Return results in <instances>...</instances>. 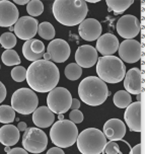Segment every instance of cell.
Returning a JSON list of instances; mask_svg holds the SVG:
<instances>
[{
  "label": "cell",
  "mask_w": 145,
  "mask_h": 154,
  "mask_svg": "<svg viewBox=\"0 0 145 154\" xmlns=\"http://www.w3.org/2000/svg\"><path fill=\"white\" fill-rule=\"evenodd\" d=\"M20 140V131L13 125H5L0 129V143L4 146H13Z\"/></svg>",
  "instance_id": "obj_22"
},
{
  "label": "cell",
  "mask_w": 145,
  "mask_h": 154,
  "mask_svg": "<svg viewBox=\"0 0 145 154\" xmlns=\"http://www.w3.org/2000/svg\"><path fill=\"white\" fill-rule=\"evenodd\" d=\"M13 29H13V26H10V27H9V31H10V32H13Z\"/></svg>",
  "instance_id": "obj_47"
},
{
  "label": "cell",
  "mask_w": 145,
  "mask_h": 154,
  "mask_svg": "<svg viewBox=\"0 0 145 154\" xmlns=\"http://www.w3.org/2000/svg\"><path fill=\"white\" fill-rule=\"evenodd\" d=\"M124 87L130 94L138 95L142 91V76L139 68H131L124 77Z\"/></svg>",
  "instance_id": "obj_18"
},
{
  "label": "cell",
  "mask_w": 145,
  "mask_h": 154,
  "mask_svg": "<svg viewBox=\"0 0 145 154\" xmlns=\"http://www.w3.org/2000/svg\"><path fill=\"white\" fill-rule=\"evenodd\" d=\"M43 58H44V60H46V61H50V60H51V56H50V54H49V53H44Z\"/></svg>",
  "instance_id": "obj_43"
},
{
  "label": "cell",
  "mask_w": 145,
  "mask_h": 154,
  "mask_svg": "<svg viewBox=\"0 0 145 154\" xmlns=\"http://www.w3.org/2000/svg\"><path fill=\"white\" fill-rule=\"evenodd\" d=\"M119 56L126 63H136L141 58V44L136 40H125L119 44Z\"/></svg>",
  "instance_id": "obj_12"
},
{
  "label": "cell",
  "mask_w": 145,
  "mask_h": 154,
  "mask_svg": "<svg viewBox=\"0 0 145 154\" xmlns=\"http://www.w3.org/2000/svg\"><path fill=\"white\" fill-rule=\"evenodd\" d=\"M71 103V93L64 87H55L47 96V106L53 114H65L69 111Z\"/></svg>",
  "instance_id": "obj_8"
},
{
  "label": "cell",
  "mask_w": 145,
  "mask_h": 154,
  "mask_svg": "<svg viewBox=\"0 0 145 154\" xmlns=\"http://www.w3.org/2000/svg\"><path fill=\"white\" fill-rule=\"evenodd\" d=\"M97 73L105 83H119L125 77L126 66L119 57L103 56L97 59Z\"/></svg>",
  "instance_id": "obj_4"
},
{
  "label": "cell",
  "mask_w": 145,
  "mask_h": 154,
  "mask_svg": "<svg viewBox=\"0 0 145 154\" xmlns=\"http://www.w3.org/2000/svg\"><path fill=\"white\" fill-rule=\"evenodd\" d=\"M76 143L81 154H102L106 144V138L98 129L88 128L78 134Z\"/></svg>",
  "instance_id": "obj_6"
},
{
  "label": "cell",
  "mask_w": 145,
  "mask_h": 154,
  "mask_svg": "<svg viewBox=\"0 0 145 154\" xmlns=\"http://www.w3.org/2000/svg\"><path fill=\"white\" fill-rule=\"evenodd\" d=\"M11 77L16 82H23L26 78V70L23 66H15L11 70Z\"/></svg>",
  "instance_id": "obj_32"
},
{
  "label": "cell",
  "mask_w": 145,
  "mask_h": 154,
  "mask_svg": "<svg viewBox=\"0 0 145 154\" xmlns=\"http://www.w3.org/2000/svg\"><path fill=\"white\" fill-rule=\"evenodd\" d=\"M14 3L17 5H26L29 3V0H23V1H20V0H14Z\"/></svg>",
  "instance_id": "obj_42"
},
{
  "label": "cell",
  "mask_w": 145,
  "mask_h": 154,
  "mask_svg": "<svg viewBox=\"0 0 145 154\" xmlns=\"http://www.w3.org/2000/svg\"><path fill=\"white\" fill-rule=\"evenodd\" d=\"M88 8L82 0H56L53 3V15L63 26H74L85 19Z\"/></svg>",
  "instance_id": "obj_2"
},
{
  "label": "cell",
  "mask_w": 145,
  "mask_h": 154,
  "mask_svg": "<svg viewBox=\"0 0 145 154\" xmlns=\"http://www.w3.org/2000/svg\"><path fill=\"white\" fill-rule=\"evenodd\" d=\"M65 76L66 78H68L69 80H77L79 77L82 74V68L80 66H78L76 63H70L66 66L65 68Z\"/></svg>",
  "instance_id": "obj_28"
},
{
  "label": "cell",
  "mask_w": 145,
  "mask_h": 154,
  "mask_svg": "<svg viewBox=\"0 0 145 154\" xmlns=\"http://www.w3.org/2000/svg\"><path fill=\"white\" fill-rule=\"evenodd\" d=\"M102 24L94 18H87L79 24L78 32L80 38L87 42H94L100 37L102 34Z\"/></svg>",
  "instance_id": "obj_13"
},
{
  "label": "cell",
  "mask_w": 145,
  "mask_h": 154,
  "mask_svg": "<svg viewBox=\"0 0 145 154\" xmlns=\"http://www.w3.org/2000/svg\"><path fill=\"white\" fill-rule=\"evenodd\" d=\"M113 101L117 108L126 109L132 103V97H131L130 93H128L126 90H119V91L115 93Z\"/></svg>",
  "instance_id": "obj_24"
},
{
  "label": "cell",
  "mask_w": 145,
  "mask_h": 154,
  "mask_svg": "<svg viewBox=\"0 0 145 154\" xmlns=\"http://www.w3.org/2000/svg\"><path fill=\"white\" fill-rule=\"evenodd\" d=\"M140 100H141L140 94H138V95H137V101H140Z\"/></svg>",
  "instance_id": "obj_46"
},
{
  "label": "cell",
  "mask_w": 145,
  "mask_h": 154,
  "mask_svg": "<svg viewBox=\"0 0 145 154\" xmlns=\"http://www.w3.org/2000/svg\"><path fill=\"white\" fill-rule=\"evenodd\" d=\"M15 120V112L10 106H0V123L10 124Z\"/></svg>",
  "instance_id": "obj_27"
},
{
  "label": "cell",
  "mask_w": 145,
  "mask_h": 154,
  "mask_svg": "<svg viewBox=\"0 0 145 154\" xmlns=\"http://www.w3.org/2000/svg\"><path fill=\"white\" fill-rule=\"evenodd\" d=\"M70 47L66 41L62 38H55L51 41L48 45V52L50 54L51 60L56 63H63L70 56Z\"/></svg>",
  "instance_id": "obj_14"
},
{
  "label": "cell",
  "mask_w": 145,
  "mask_h": 154,
  "mask_svg": "<svg viewBox=\"0 0 145 154\" xmlns=\"http://www.w3.org/2000/svg\"><path fill=\"white\" fill-rule=\"evenodd\" d=\"M0 44L6 50H11L13 47L16 45V37L14 34L10 32H4L0 37Z\"/></svg>",
  "instance_id": "obj_31"
},
{
  "label": "cell",
  "mask_w": 145,
  "mask_h": 154,
  "mask_svg": "<svg viewBox=\"0 0 145 154\" xmlns=\"http://www.w3.org/2000/svg\"><path fill=\"white\" fill-rule=\"evenodd\" d=\"M117 32L126 40H133L140 32V21L132 14L123 15L117 23Z\"/></svg>",
  "instance_id": "obj_10"
},
{
  "label": "cell",
  "mask_w": 145,
  "mask_h": 154,
  "mask_svg": "<svg viewBox=\"0 0 145 154\" xmlns=\"http://www.w3.org/2000/svg\"><path fill=\"white\" fill-rule=\"evenodd\" d=\"M48 145L47 135L40 128H26L23 137V149L31 153H42Z\"/></svg>",
  "instance_id": "obj_9"
},
{
  "label": "cell",
  "mask_w": 145,
  "mask_h": 154,
  "mask_svg": "<svg viewBox=\"0 0 145 154\" xmlns=\"http://www.w3.org/2000/svg\"><path fill=\"white\" fill-rule=\"evenodd\" d=\"M79 106H80V101H79L77 98H72V103H71L70 109L73 111V109H78Z\"/></svg>",
  "instance_id": "obj_39"
},
{
  "label": "cell",
  "mask_w": 145,
  "mask_h": 154,
  "mask_svg": "<svg viewBox=\"0 0 145 154\" xmlns=\"http://www.w3.org/2000/svg\"><path fill=\"white\" fill-rule=\"evenodd\" d=\"M38 34L45 40H53L55 37V29L52 26V23L44 21L38 26Z\"/></svg>",
  "instance_id": "obj_26"
},
{
  "label": "cell",
  "mask_w": 145,
  "mask_h": 154,
  "mask_svg": "<svg viewBox=\"0 0 145 154\" xmlns=\"http://www.w3.org/2000/svg\"><path fill=\"white\" fill-rule=\"evenodd\" d=\"M69 119H70L69 121H71L72 123L79 124L83 121L84 117H83V114L80 111H78V109H73L69 114Z\"/></svg>",
  "instance_id": "obj_34"
},
{
  "label": "cell",
  "mask_w": 145,
  "mask_h": 154,
  "mask_svg": "<svg viewBox=\"0 0 145 154\" xmlns=\"http://www.w3.org/2000/svg\"><path fill=\"white\" fill-rule=\"evenodd\" d=\"M39 23L38 20L32 16H23L18 18L14 26L13 32L15 34V37H17L20 40L29 41L32 40V38L37 35Z\"/></svg>",
  "instance_id": "obj_11"
},
{
  "label": "cell",
  "mask_w": 145,
  "mask_h": 154,
  "mask_svg": "<svg viewBox=\"0 0 145 154\" xmlns=\"http://www.w3.org/2000/svg\"><path fill=\"white\" fill-rule=\"evenodd\" d=\"M26 79L34 91L50 92L58 84L60 72L53 62L41 59L29 66Z\"/></svg>",
  "instance_id": "obj_1"
},
{
  "label": "cell",
  "mask_w": 145,
  "mask_h": 154,
  "mask_svg": "<svg viewBox=\"0 0 145 154\" xmlns=\"http://www.w3.org/2000/svg\"><path fill=\"white\" fill-rule=\"evenodd\" d=\"M55 116L48 106H40L32 114V122L39 128H48L53 125Z\"/></svg>",
  "instance_id": "obj_21"
},
{
  "label": "cell",
  "mask_w": 145,
  "mask_h": 154,
  "mask_svg": "<svg viewBox=\"0 0 145 154\" xmlns=\"http://www.w3.org/2000/svg\"><path fill=\"white\" fill-rule=\"evenodd\" d=\"M103 152L105 154H121L119 145H118L115 141H110V142L106 143Z\"/></svg>",
  "instance_id": "obj_33"
},
{
  "label": "cell",
  "mask_w": 145,
  "mask_h": 154,
  "mask_svg": "<svg viewBox=\"0 0 145 154\" xmlns=\"http://www.w3.org/2000/svg\"><path fill=\"white\" fill-rule=\"evenodd\" d=\"M4 151H5V152H9V151H10V147L9 146H5V148H4Z\"/></svg>",
  "instance_id": "obj_44"
},
{
  "label": "cell",
  "mask_w": 145,
  "mask_h": 154,
  "mask_svg": "<svg viewBox=\"0 0 145 154\" xmlns=\"http://www.w3.org/2000/svg\"><path fill=\"white\" fill-rule=\"evenodd\" d=\"M97 51L89 45L80 46L75 53L76 64L81 68H90L97 62Z\"/></svg>",
  "instance_id": "obj_16"
},
{
  "label": "cell",
  "mask_w": 145,
  "mask_h": 154,
  "mask_svg": "<svg viewBox=\"0 0 145 154\" xmlns=\"http://www.w3.org/2000/svg\"><path fill=\"white\" fill-rule=\"evenodd\" d=\"M106 3L108 5L109 11H114L119 14L127 10L134 3V1L133 0H106Z\"/></svg>",
  "instance_id": "obj_23"
},
{
  "label": "cell",
  "mask_w": 145,
  "mask_h": 154,
  "mask_svg": "<svg viewBox=\"0 0 145 154\" xmlns=\"http://www.w3.org/2000/svg\"><path fill=\"white\" fill-rule=\"evenodd\" d=\"M125 122L129 129L133 132H140L142 129L141 125V103H131L126 108L124 114Z\"/></svg>",
  "instance_id": "obj_17"
},
{
  "label": "cell",
  "mask_w": 145,
  "mask_h": 154,
  "mask_svg": "<svg viewBox=\"0 0 145 154\" xmlns=\"http://www.w3.org/2000/svg\"><path fill=\"white\" fill-rule=\"evenodd\" d=\"M7 154H29V153L23 148H13L9 152H7Z\"/></svg>",
  "instance_id": "obj_37"
},
{
  "label": "cell",
  "mask_w": 145,
  "mask_h": 154,
  "mask_svg": "<svg viewBox=\"0 0 145 154\" xmlns=\"http://www.w3.org/2000/svg\"><path fill=\"white\" fill-rule=\"evenodd\" d=\"M130 154H141V144L135 145L130 151Z\"/></svg>",
  "instance_id": "obj_40"
},
{
  "label": "cell",
  "mask_w": 145,
  "mask_h": 154,
  "mask_svg": "<svg viewBox=\"0 0 145 154\" xmlns=\"http://www.w3.org/2000/svg\"><path fill=\"white\" fill-rule=\"evenodd\" d=\"M47 154H65V153L61 148L53 147V148H50V149L47 151Z\"/></svg>",
  "instance_id": "obj_38"
},
{
  "label": "cell",
  "mask_w": 145,
  "mask_h": 154,
  "mask_svg": "<svg viewBox=\"0 0 145 154\" xmlns=\"http://www.w3.org/2000/svg\"><path fill=\"white\" fill-rule=\"evenodd\" d=\"M20 17L17 7L7 0L0 1V26L10 27L14 26Z\"/></svg>",
  "instance_id": "obj_15"
},
{
  "label": "cell",
  "mask_w": 145,
  "mask_h": 154,
  "mask_svg": "<svg viewBox=\"0 0 145 154\" xmlns=\"http://www.w3.org/2000/svg\"><path fill=\"white\" fill-rule=\"evenodd\" d=\"M26 11L32 16H39L44 11V4L40 0H32L26 4Z\"/></svg>",
  "instance_id": "obj_30"
},
{
  "label": "cell",
  "mask_w": 145,
  "mask_h": 154,
  "mask_svg": "<svg viewBox=\"0 0 145 154\" xmlns=\"http://www.w3.org/2000/svg\"><path fill=\"white\" fill-rule=\"evenodd\" d=\"M78 137V129L69 120H61L54 123L50 130L51 141L56 147L67 148L72 146Z\"/></svg>",
  "instance_id": "obj_5"
},
{
  "label": "cell",
  "mask_w": 145,
  "mask_h": 154,
  "mask_svg": "<svg viewBox=\"0 0 145 154\" xmlns=\"http://www.w3.org/2000/svg\"><path fill=\"white\" fill-rule=\"evenodd\" d=\"M5 97H6V88L4 84L0 81V103L5 100Z\"/></svg>",
  "instance_id": "obj_36"
},
{
  "label": "cell",
  "mask_w": 145,
  "mask_h": 154,
  "mask_svg": "<svg viewBox=\"0 0 145 154\" xmlns=\"http://www.w3.org/2000/svg\"><path fill=\"white\" fill-rule=\"evenodd\" d=\"M16 128L18 129V131H26V129L28 127H26V124L24 122H20V123H18V125Z\"/></svg>",
  "instance_id": "obj_41"
},
{
  "label": "cell",
  "mask_w": 145,
  "mask_h": 154,
  "mask_svg": "<svg viewBox=\"0 0 145 154\" xmlns=\"http://www.w3.org/2000/svg\"><path fill=\"white\" fill-rule=\"evenodd\" d=\"M119 48V40L113 34H105L97 38V49L103 56H113Z\"/></svg>",
  "instance_id": "obj_20"
},
{
  "label": "cell",
  "mask_w": 145,
  "mask_h": 154,
  "mask_svg": "<svg viewBox=\"0 0 145 154\" xmlns=\"http://www.w3.org/2000/svg\"><path fill=\"white\" fill-rule=\"evenodd\" d=\"M58 119H59V121L64 120V117H63V115H62V114H60V115L58 116Z\"/></svg>",
  "instance_id": "obj_45"
},
{
  "label": "cell",
  "mask_w": 145,
  "mask_h": 154,
  "mask_svg": "<svg viewBox=\"0 0 145 154\" xmlns=\"http://www.w3.org/2000/svg\"><path fill=\"white\" fill-rule=\"evenodd\" d=\"M38 103L39 100L35 91L26 87L14 91L11 97V108L21 115L32 114L37 109Z\"/></svg>",
  "instance_id": "obj_7"
},
{
  "label": "cell",
  "mask_w": 145,
  "mask_h": 154,
  "mask_svg": "<svg viewBox=\"0 0 145 154\" xmlns=\"http://www.w3.org/2000/svg\"><path fill=\"white\" fill-rule=\"evenodd\" d=\"M78 95L82 103L90 106H97L103 104L110 95V91L103 80L97 76L85 77L79 83Z\"/></svg>",
  "instance_id": "obj_3"
},
{
  "label": "cell",
  "mask_w": 145,
  "mask_h": 154,
  "mask_svg": "<svg viewBox=\"0 0 145 154\" xmlns=\"http://www.w3.org/2000/svg\"><path fill=\"white\" fill-rule=\"evenodd\" d=\"M103 135L110 141H119L122 140L126 134V126L124 122L119 119H111L106 121L103 125Z\"/></svg>",
  "instance_id": "obj_19"
},
{
  "label": "cell",
  "mask_w": 145,
  "mask_h": 154,
  "mask_svg": "<svg viewBox=\"0 0 145 154\" xmlns=\"http://www.w3.org/2000/svg\"><path fill=\"white\" fill-rule=\"evenodd\" d=\"M32 40H29V41H26V43L23 44V54L24 58L29 61H32V62H35L38 60H41L44 56V53L42 54H35L34 52L32 51L31 49V45H32Z\"/></svg>",
  "instance_id": "obj_29"
},
{
  "label": "cell",
  "mask_w": 145,
  "mask_h": 154,
  "mask_svg": "<svg viewBox=\"0 0 145 154\" xmlns=\"http://www.w3.org/2000/svg\"><path fill=\"white\" fill-rule=\"evenodd\" d=\"M31 49L35 54H42L45 50V45L39 40H32Z\"/></svg>",
  "instance_id": "obj_35"
},
{
  "label": "cell",
  "mask_w": 145,
  "mask_h": 154,
  "mask_svg": "<svg viewBox=\"0 0 145 154\" xmlns=\"http://www.w3.org/2000/svg\"><path fill=\"white\" fill-rule=\"evenodd\" d=\"M2 62L6 66H18L20 64V58L14 50H5L2 53Z\"/></svg>",
  "instance_id": "obj_25"
}]
</instances>
